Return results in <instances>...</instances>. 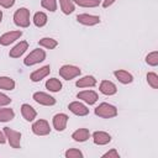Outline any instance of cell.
Listing matches in <instances>:
<instances>
[{"mask_svg":"<svg viewBox=\"0 0 158 158\" xmlns=\"http://www.w3.org/2000/svg\"><path fill=\"white\" fill-rule=\"evenodd\" d=\"M146 63L151 67H157L158 65V52L153 51L146 56Z\"/></svg>","mask_w":158,"mask_h":158,"instance_id":"f1b7e54d","label":"cell"},{"mask_svg":"<svg viewBox=\"0 0 158 158\" xmlns=\"http://www.w3.org/2000/svg\"><path fill=\"white\" fill-rule=\"evenodd\" d=\"M14 23L21 28H26L30 26L31 20H30V10L27 7H20L15 11L14 14Z\"/></svg>","mask_w":158,"mask_h":158,"instance_id":"7a4b0ae2","label":"cell"},{"mask_svg":"<svg viewBox=\"0 0 158 158\" xmlns=\"http://www.w3.org/2000/svg\"><path fill=\"white\" fill-rule=\"evenodd\" d=\"M75 5L80 7H98L101 1L100 0H73Z\"/></svg>","mask_w":158,"mask_h":158,"instance_id":"4316f807","label":"cell"},{"mask_svg":"<svg viewBox=\"0 0 158 158\" xmlns=\"http://www.w3.org/2000/svg\"><path fill=\"white\" fill-rule=\"evenodd\" d=\"M15 117V111L10 107L0 106V122H9Z\"/></svg>","mask_w":158,"mask_h":158,"instance_id":"7402d4cb","label":"cell"},{"mask_svg":"<svg viewBox=\"0 0 158 158\" xmlns=\"http://www.w3.org/2000/svg\"><path fill=\"white\" fill-rule=\"evenodd\" d=\"M96 83L98 81H96L95 77H93V75H84V77H81L80 79L77 80L75 85H77V88H93V86L96 85Z\"/></svg>","mask_w":158,"mask_h":158,"instance_id":"ffe728a7","label":"cell"},{"mask_svg":"<svg viewBox=\"0 0 158 158\" xmlns=\"http://www.w3.org/2000/svg\"><path fill=\"white\" fill-rule=\"evenodd\" d=\"M60 10L64 15H70L75 10V4L73 0H59Z\"/></svg>","mask_w":158,"mask_h":158,"instance_id":"cb8c5ba5","label":"cell"},{"mask_svg":"<svg viewBox=\"0 0 158 158\" xmlns=\"http://www.w3.org/2000/svg\"><path fill=\"white\" fill-rule=\"evenodd\" d=\"M68 109L72 114L77 115V116H86L89 114V109L85 104L80 102V101H72L68 105Z\"/></svg>","mask_w":158,"mask_h":158,"instance_id":"7c38bea8","label":"cell"},{"mask_svg":"<svg viewBox=\"0 0 158 158\" xmlns=\"http://www.w3.org/2000/svg\"><path fill=\"white\" fill-rule=\"evenodd\" d=\"M64 157H65V158H83L84 154H83V152H81L80 149H78V148H69V149L65 151Z\"/></svg>","mask_w":158,"mask_h":158,"instance_id":"f546056e","label":"cell"},{"mask_svg":"<svg viewBox=\"0 0 158 158\" xmlns=\"http://www.w3.org/2000/svg\"><path fill=\"white\" fill-rule=\"evenodd\" d=\"M15 80L10 77H0V90H7L11 91L15 89Z\"/></svg>","mask_w":158,"mask_h":158,"instance_id":"603a6c76","label":"cell"},{"mask_svg":"<svg viewBox=\"0 0 158 158\" xmlns=\"http://www.w3.org/2000/svg\"><path fill=\"white\" fill-rule=\"evenodd\" d=\"M1 21H2V11L0 10V22H1Z\"/></svg>","mask_w":158,"mask_h":158,"instance_id":"8d00e7d4","label":"cell"},{"mask_svg":"<svg viewBox=\"0 0 158 158\" xmlns=\"http://www.w3.org/2000/svg\"><path fill=\"white\" fill-rule=\"evenodd\" d=\"M68 115L67 114H63V112H59V114H56L52 118V125H53V128L58 132H62L67 128V123H68Z\"/></svg>","mask_w":158,"mask_h":158,"instance_id":"ba28073f","label":"cell"},{"mask_svg":"<svg viewBox=\"0 0 158 158\" xmlns=\"http://www.w3.org/2000/svg\"><path fill=\"white\" fill-rule=\"evenodd\" d=\"M47 20H48V17H47V15H46L43 11L36 12V14L33 15V19H32L35 26H37V27H43V26H46Z\"/></svg>","mask_w":158,"mask_h":158,"instance_id":"484cf974","label":"cell"},{"mask_svg":"<svg viewBox=\"0 0 158 158\" xmlns=\"http://www.w3.org/2000/svg\"><path fill=\"white\" fill-rule=\"evenodd\" d=\"M4 133L6 137V141L12 148H20L21 147V132L12 130L10 127H4Z\"/></svg>","mask_w":158,"mask_h":158,"instance_id":"5b68a950","label":"cell"},{"mask_svg":"<svg viewBox=\"0 0 158 158\" xmlns=\"http://www.w3.org/2000/svg\"><path fill=\"white\" fill-rule=\"evenodd\" d=\"M28 49V42L27 41H20L17 44H15L10 52H9V56L11 58H20L26 51Z\"/></svg>","mask_w":158,"mask_h":158,"instance_id":"5bb4252c","label":"cell"},{"mask_svg":"<svg viewBox=\"0 0 158 158\" xmlns=\"http://www.w3.org/2000/svg\"><path fill=\"white\" fill-rule=\"evenodd\" d=\"M38 44H40V47H43L47 49H54L58 46V41L52 37H43L38 41Z\"/></svg>","mask_w":158,"mask_h":158,"instance_id":"d4e9b609","label":"cell"},{"mask_svg":"<svg viewBox=\"0 0 158 158\" xmlns=\"http://www.w3.org/2000/svg\"><path fill=\"white\" fill-rule=\"evenodd\" d=\"M31 130H32V132L36 136H47V135L51 133V126H49L48 121L47 120H43V118L36 120L32 123Z\"/></svg>","mask_w":158,"mask_h":158,"instance_id":"8992f818","label":"cell"},{"mask_svg":"<svg viewBox=\"0 0 158 158\" xmlns=\"http://www.w3.org/2000/svg\"><path fill=\"white\" fill-rule=\"evenodd\" d=\"M116 0H102V7H109V6H111L114 2H115Z\"/></svg>","mask_w":158,"mask_h":158,"instance_id":"e575fe53","label":"cell"},{"mask_svg":"<svg viewBox=\"0 0 158 158\" xmlns=\"http://www.w3.org/2000/svg\"><path fill=\"white\" fill-rule=\"evenodd\" d=\"M21 115L27 122H32L37 116V111L30 104H22L21 105Z\"/></svg>","mask_w":158,"mask_h":158,"instance_id":"ac0fdd59","label":"cell"},{"mask_svg":"<svg viewBox=\"0 0 158 158\" xmlns=\"http://www.w3.org/2000/svg\"><path fill=\"white\" fill-rule=\"evenodd\" d=\"M41 6L51 12L57 10V0H41Z\"/></svg>","mask_w":158,"mask_h":158,"instance_id":"4dcf8cb0","label":"cell"},{"mask_svg":"<svg viewBox=\"0 0 158 158\" xmlns=\"http://www.w3.org/2000/svg\"><path fill=\"white\" fill-rule=\"evenodd\" d=\"M94 114L101 118H112V117L117 116V109H116V106H114L109 102H101L95 107Z\"/></svg>","mask_w":158,"mask_h":158,"instance_id":"6da1fadb","label":"cell"},{"mask_svg":"<svg viewBox=\"0 0 158 158\" xmlns=\"http://www.w3.org/2000/svg\"><path fill=\"white\" fill-rule=\"evenodd\" d=\"M102 158H120V153L117 152L116 148H112V149L107 151L106 153H104Z\"/></svg>","mask_w":158,"mask_h":158,"instance_id":"1f68e13d","label":"cell"},{"mask_svg":"<svg viewBox=\"0 0 158 158\" xmlns=\"http://www.w3.org/2000/svg\"><path fill=\"white\" fill-rule=\"evenodd\" d=\"M81 74V69L73 64H64L59 68V75L65 80H72Z\"/></svg>","mask_w":158,"mask_h":158,"instance_id":"277c9868","label":"cell"},{"mask_svg":"<svg viewBox=\"0 0 158 158\" xmlns=\"http://www.w3.org/2000/svg\"><path fill=\"white\" fill-rule=\"evenodd\" d=\"M90 136H91L90 131H89L88 128H84V127L78 128V130H75V131L72 133V138H73L75 142H85V141H88V139L90 138Z\"/></svg>","mask_w":158,"mask_h":158,"instance_id":"d6986e66","label":"cell"},{"mask_svg":"<svg viewBox=\"0 0 158 158\" xmlns=\"http://www.w3.org/2000/svg\"><path fill=\"white\" fill-rule=\"evenodd\" d=\"M46 59V52L44 49L41 48H36L33 51H31L23 59V64L27 67H32L35 64H38L41 62H43Z\"/></svg>","mask_w":158,"mask_h":158,"instance_id":"3957f363","label":"cell"},{"mask_svg":"<svg viewBox=\"0 0 158 158\" xmlns=\"http://www.w3.org/2000/svg\"><path fill=\"white\" fill-rule=\"evenodd\" d=\"M77 21L84 26H95L100 23V16L91 14H79L77 15Z\"/></svg>","mask_w":158,"mask_h":158,"instance_id":"30bf717a","label":"cell"},{"mask_svg":"<svg viewBox=\"0 0 158 158\" xmlns=\"http://www.w3.org/2000/svg\"><path fill=\"white\" fill-rule=\"evenodd\" d=\"M11 101L12 100L10 99V96H7L4 93H0V106H6V105L11 104Z\"/></svg>","mask_w":158,"mask_h":158,"instance_id":"d6a6232c","label":"cell"},{"mask_svg":"<svg viewBox=\"0 0 158 158\" xmlns=\"http://www.w3.org/2000/svg\"><path fill=\"white\" fill-rule=\"evenodd\" d=\"M114 75L121 84H131L133 81V75L125 69H116L114 72Z\"/></svg>","mask_w":158,"mask_h":158,"instance_id":"e0dca14e","label":"cell"},{"mask_svg":"<svg viewBox=\"0 0 158 158\" xmlns=\"http://www.w3.org/2000/svg\"><path fill=\"white\" fill-rule=\"evenodd\" d=\"M91 137H93L94 143L98 144V146H105V144H107V143L111 142V136H110V133H107V132H105V131H95V132L91 135Z\"/></svg>","mask_w":158,"mask_h":158,"instance_id":"9a60e30c","label":"cell"},{"mask_svg":"<svg viewBox=\"0 0 158 158\" xmlns=\"http://www.w3.org/2000/svg\"><path fill=\"white\" fill-rule=\"evenodd\" d=\"M62 88H63V84L57 78H51L46 81V89L51 93H58L62 90Z\"/></svg>","mask_w":158,"mask_h":158,"instance_id":"44dd1931","label":"cell"},{"mask_svg":"<svg viewBox=\"0 0 158 158\" xmlns=\"http://www.w3.org/2000/svg\"><path fill=\"white\" fill-rule=\"evenodd\" d=\"M77 98H78L79 100L84 101V102L88 104V105H94V104L98 101L99 95H98V93L94 91V90H83V91H79V93L77 94Z\"/></svg>","mask_w":158,"mask_h":158,"instance_id":"8fae6325","label":"cell"},{"mask_svg":"<svg viewBox=\"0 0 158 158\" xmlns=\"http://www.w3.org/2000/svg\"><path fill=\"white\" fill-rule=\"evenodd\" d=\"M147 83L152 89H158V74L154 72H148L147 75Z\"/></svg>","mask_w":158,"mask_h":158,"instance_id":"83f0119b","label":"cell"},{"mask_svg":"<svg viewBox=\"0 0 158 158\" xmlns=\"http://www.w3.org/2000/svg\"><path fill=\"white\" fill-rule=\"evenodd\" d=\"M49 73H51V67L47 64V65H43L40 69H36L35 72H32L30 74V79H31V81L37 83V81H41L42 79H44L46 77H48Z\"/></svg>","mask_w":158,"mask_h":158,"instance_id":"4fadbf2b","label":"cell"},{"mask_svg":"<svg viewBox=\"0 0 158 158\" xmlns=\"http://www.w3.org/2000/svg\"><path fill=\"white\" fill-rule=\"evenodd\" d=\"M16 0H0V6L4 9H10L14 6Z\"/></svg>","mask_w":158,"mask_h":158,"instance_id":"836d02e7","label":"cell"},{"mask_svg":"<svg viewBox=\"0 0 158 158\" xmlns=\"http://www.w3.org/2000/svg\"><path fill=\"white\" fill-rule=\"evenodd\" d=\"M21 36H22V31H20V30L5 32L4 35L0 36V44L1 46H10L15 41H17Z\"/></svg>","mask_w":158,"mask_h":158,"instance_id":"9c48e42d","label":"cell"},{"mask_svg":"<svg viewBox=\"0 0 158 158\" xmlns=\"http://www.w3.org/2000/svg\"><path fill=\"white\" fill-rule=\"evenodd\" d=\"M32 99H33L37 104L43 105V106H53V105H56V102H57L56 99H54L52 95H49V94H47V93H44V91H36V93H33Z\"/></svg>","mask_w":158,"mask_h":158,"instance_id":"52a82bcc","label":"cell"},{"mask_svg":"<svg viewBox=\"0 0 158 158\" xmlns=\"http://www.w3.org/2000/svg\"><path fill=\"white\" fill-rule=\"evenodd\" d=\"M99 90L101 94L111 96V95H115L117 93V86L110 80H101V83L99 85Z\"/></svg>","mask_w":158,"mask_h":158,"instance_id":"2e32d148","label":"cell"},{"mask_svg":"<svg viewBox=\"0 0 158 158\" xmlns=\"http://www.w3.org/2000/svg\"><path fill=\"white\" fill-rule=\"evenodd\" d=\"M5 142H6L5 133H4V131H0V144H4Z\"/></svg>","mask_w":158,"mask_h":158,"instance_id":"d590c367","label":"cell"}]
</instances>
